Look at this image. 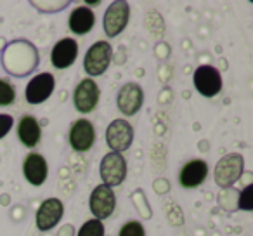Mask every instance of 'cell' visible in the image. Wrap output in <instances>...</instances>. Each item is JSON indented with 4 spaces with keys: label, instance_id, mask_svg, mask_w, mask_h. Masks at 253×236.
<instances>
[{
    "label": "cell",
    "instance_id": "1",
    "mask_svg": "<svg viewBox=\"0 0 253 236\" xmlns=\"http://www.w3.org/2000/svg\"><path fill=\"white\" fill-rule=\"evenodd\" d=\"M243 169H245V158L239 153H229L222 156L215 165V183L220 188H229L241 177Z\"/></svg>",
    "mask_w": 253,
    "mask_h": 236
},
{
    "label": "cell",
    "instance_id": "2",
    "mask_svg": "<svg viewBox=\"0 0 253 236\" xmlns=\"http://www.w3.org/2000/svg\"><path fill=\"white\" fill-rule=\"evenodd\" d=\"M128 19H130V5L123 2V0L111 2L109 7L106 9L104 19H102L104 33L108 37H111V39H115L126 28Z\"/></svg>",
    "mask_w": 253,
    "mask_h": 236
},
{
    "label": "cell",
    "instance_id": "3",
    "mask_svg": "<svg viewBox=\"0 0 253 236\" xmlns=\"http://www.w3.org/2000/svg\"><path fill=\"white\" fill-rule=\"evenodd\" d=\"M113 49L108 42L101 40L95 42L94 46L88 47L87 54L84 57V68L90 77H99L108 70L109 63H111Z\"/></svg>",
    "mask_w": 253,
    "mask_h": 236
},
{
    "label": "cell",
    "instance_id": "4",
    "mask_svg": "<svg viewBox=\"0 0 253 236\" xmlns=\"http://www.w3.org/2000/svg\"><path fill=\"white\" fill-rule=\"evenodd\" d=\"M134 141V127L123 118H116L106 129V142L111 151L122 153L132 146Z\"/></svg>",
    "mask_w": 253,
    "mask_h": 236
},
{
    "label": "cell",
    "instance_id": "5",
    "mask_svg": "<svg viewBox=\"0 0 253 236\" xmlns=\"http://www.w3.org/2000/svg\"><path fill=\"white\" fill-rule=\"evenodd\" d=\"M99 174L104 181V186H120L126 177V162L120 153H108L102 156L101 165H99Z\"/></svg>",
    "mask_w": 253,
    "mask_h": 236
},
{
    "label": "cell",
    "instance_id": "6",
    "mask_svg": "<svg viewBox=\"0 0 253 236\" xmlns=\"http://www.w3.org/2000/svg\"><path fill=\"white\" fill-rule=\"evenodd\" d=\"M193 82L196 91L205 97H215L222 91V75L213 66H200L194 70Z\"/></svg>",
    "mask_w": 253,
    "mask_h": 236
},
{
    "label": "cell",
    "instance_id": "7",
    "mask_svg": "<svg viewBox=\"0 0 253 236\" xmlns=\"http://www.w3.org/2000/svg\"><path fill=\"white\" fill-rule=\"evenodd\" d=\"M88 207H90V212L97 221H102V219H108L109 215L115 212L116 207V196L115 191L109 186H97L90 194V201H88Z\"/></svg>",
    "mask_w": 253,
    "mask_h": 236
},
{
    "label": "cell",
    "instance_id": "8",
    "mask_svg": "<svg viewBox=\"0 0 253 236\" xmlns=\"http://www.w3.org/2000/svg\"><path fill=\"white\" fill-rule=\"evenodd\" d=\"M144 102V92H142L141 85L128 82L120 89L118 95H116V106L125 116H132L142 108Z\"/></svg>",
    "mask_w": 253,
    "mask_h": 236
},
{
    "label": "cell",
    "instance_id": "9",
    "mask_svg": "<svg viewBox=\"0 0 253 236\" xmlns=\"http://www.w3.org/2000/svg\"><path fill=\"white\" fill-rule=\"evenodd\" d=\"M99 87L92 78H84L73 92V104L80 113H90L99 102Z\"/></svg>",
    "mask_w": 253,
    "mask_h": 236
},
{
    "label": "cell",
    "instance_id": "10",
    "mask_svg": "<svg viewBox=\"0 0 253 236\" xmlns=\"http://www.w3.org/2000/svg\"><path fill=\"white\" fill-rule=\"evenodd\" d=\"M54 85H56V80H54L52 75L39 73L26 85V101L30 104H40V102L47 101L50 97V94L54 92Z\"/></svg>",
    "mask_w": 253,
    "mask_h": 236
},
{
    "label": "cell",
    "instance_id": "11",
    "mask_svg": "<svg viewBox=\"0 0 253 236\" xmlns=\"http://www.w3.org/2000/svg\"><path fill=\"white\" fill-rule=\"evenodd\" d=\"M64 214V205L57 198H47L42 201V205L37 210V228L40 231H49L54 226H57V222L61 221Z\"/></svg>",
    "mask_w": 253,
    "mask_h": 236
},
{
    "label": "cell",
    "instance_id": "12",
    "mask_svg": "<svg viewBox=\"0 0 253 236\" xmlns=\"http://www.w3.org/2000/svg\"><path fill=\"white\" fill-rule=\"evenodd\" d=\"M94 141H95V131L90 122L85 120V118L73 122V125L70 129V146L75 151H80V153L88 151L94 146Z\"/></svg>",
    "mask_w": 253,
    "mask_h": 236
},
{
    "label": "cell",
    "instance_id": "13",
    "mask_svg": "<svg viewBox=\"0 0 253 236\" xmlns=\"http://www.w3.org/2000/svg\"><path fill=\"white\" fill-rule=\"evenodd\" d=\"M208 176V165L205 160H191L186 165L180 169L179 174V183L182 188L186 189H193V188H198L205 183Z\"/></svg>",
    "mask_w": 253,
    "mask_h": 236
},
{
    "label": "cell",
    "instance_id": "14",
    "mask_svg": "<svg viewBox=\"0 0 253 236\" xmlns=\"http://www.w3.org/2000/svg\"><path fill=\"white\" fill-rule=\"evenodd\" d=\"M78 57V44L73 39H63L52 47L50 52V63L57 70H66L77 61Z\"/></svg>",
    "mask_w": 253,
    "mask_h": 236
},
{
    "label": "cell",
    "instance_id": "15",
    "mask_svg": "<svg viewBox=\"0 0 253 236\" xmlns=\"http://www.w3.org/2000/svg\"><path fill=\"white\" fill-rule=\"evenodd\" d=\"M23 174L32 186H42L47 179V174H49L45 158L39 153H30L23 163Z\"/></svg>",
    "mask_w": 253,
    "mask_h": 236
},
{
    "label": "cell",
    "instance_id": "16",
    "mask_svg": "<svg viewBox=\"0 0 253 236\" xmlns=\"http://www.w3.org/2000/svg\"><path fill=\"white\" fill-rule=\"evenodd\" d=\"M18 138L26 148H35L42 138V131L35 116L25 115L18 124Z\"/></svg>",
    "mask_w": 253,
    "mask_h": 236
},
{
    "label": "cell",
    "instance_id": "17",
    "mask_svg": "<svg viewBox=\"0 0 253 236\" xmlns=\"http://www.w3.org/2000/svg\"><path fill=\"white\" fill-rule=\"evenodd\" d=\"M70 30L77 35H85L88 33L95 25V16L92 12V9H88V5H82V7L73 9V12L70 14Z\"/></svg>",
    "mask_w": 253,
    "mask_h": 236
},
{
    "label": "cell",
    "instance_id": "18",
    "mask_svg": "<svg viewBox=\"0 0 253 236\" xmlns=\"http://www.w3.org/2000/svg\"><path fill=\"white\" fill-rule=\"evenodd\" d=\"M104 224L102 221H97V219H90L87 221L78 231V236H104Z\"/></svg>",
    "mask_w": 253,
    "mask_h": 236
},
{
    "label": "cell",
    "instance_id": "19",
    "mask_svg": "<svg viewBox=\"0 0 253 236\" xmlns=\"http://www.w3.org/2000/svg\"><path fill=\"white\" fill-rule=\"evenodd\" d=\"M16 101V91L7 80L0 78V106H11Z\"/></svg>",
    "mask_w": 253,
    "mask_h": 236
},
{
    "label": "cell",
    "instance_id": "20",
    "mask_svg": "<svg viewBox=\"0 0 253 236\" xmlns=\"http://www.w3.org/2000/svg\"><path fill=\"white\" fill-rule=\"evenodd\" d=\"M120 236H146V231H144V228H142L141 222L130 221V222H126V224L122 226V229H120Z\"/></svg>",
    "mask_w": 253,
    "mask_h": 236
},
{
    "label": "cell",
    "instance_id": "21",
    "mask_svg": "<svg viewBox=\"0 0 253 236\" xmlns=\"http://www.w3.org/2000/svg\"><path fill=\"white\" fill-rule=\"evenodd\" d=\"M252 193H253V186H246L245 189H243L241 198H239V208H243V210H252L253 208Z\"/></svg>",
    "mask_w": 253,
    "mask_h": 236
},
{
    "label": "cell",
    "instance_id": "22",
    "mask_svg": "<svg viewBox=\"0 0 253 236\" xmlns=\"http://www.w3.org/2000/svg\"><path fill=\"white\" fill-rule=\"evenodd\" d=\"M14 125V118L11 115H4V113H0V139L5 138L9 134V131L12 129Z\"/></svg>",
    "mask_w": 253,
    "mask_h": 236
}]
</instances>
